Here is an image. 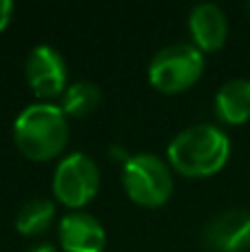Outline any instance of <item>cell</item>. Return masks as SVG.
Instances as JSON below:
<instances>
[{"instance_id": "obj_7", "label": "cell", "mask_w": 250, "mask_h": 252, "mask_svg": "<svg viewBox=\"0 0 250 252\" xmlns=\"http://www.w3.org/2000/svg\"><path fill=\"white\" fill-rule=\"evenodd\" d=\"M202 244L211 252H248L250 213L244 208H228L217 213L202 228Z\"/></svg>"}, {"instance_id": "obj_15", "label": "cell", "mask_w": 250, "mask_h": 252, "mask_svg": "<svg viewBox=\"0 0 250 252\" xmlns=\"http://www.w3.org/2000/svg\"><path fill=\"white\" fill-rule=\"evenodd\" d=\"M246 13H248V18H250V2L246 4Z\"/></svg>"}, {"instance_id": "obj_10", "label": "cell", "mask_w": 250, "mask_h": 252, "mask_svg": "<svg viewBox=\"0 0 250 252\" xmlns=\"http://www.w3.org/2000/svg\"><path fill=\"white\" fill-rule=\"evenodd\" d=\"M215 113L224 124L239 126L250 120V80L233 78L215 95Z\"/></svg>"}, {"instance_id": "obj_3", "label": "cell", "mask_w": 250, "mask_h": 252, "mask_svg": "<svg viewBox=\"0 0 250 252\" xmlns=\"http://www.w3.org/2000/svg\"><path fill=\"white\" fill-rule=\"evenodd\" d=\"M204 53L195 44L175 42L159 49L149 62V82L159 93H184L204 73Z\"/></svg>"}, {"instance_id": "obj_8", "label": "cell", "mask_w": 250, "mask_h": 252, "mask_svg": "<svg viewBox=\"0 0 250 252\" xmlns=\"http://www.w3.org/2000/svg\"><path fill=\"white\" fill-rule=\"evenodd\" d=\"M58 244L64 252H104L106 230L93 215L73 210L58 223Z\"/></svg>"}, {"instance_id": "obj_1", "label": "cell", "mask_w": 250, "mask_h": 252, "mask_svg": "<svg viewBox=\"0 0 250 252\" xmlns=\"http://www.w3.org/2000/svg\"><path fill=\"white\" fill-rule=\"evenodd\" d=\"M168 164L184 177H211L230 157V139L215 124H195L168 144Z\"/></svg>"}, {"instance_id": "obj_9", "label": "cell", "mask_w": 250, "mask_h": 252, "mask_svg": "<svg viewBox=\"0 0 250 252\" xmlns=\"http://www.w3.org/2000/svg\"><path fill=\"white\" fill-rule=\"evenodd\" d=\"M188 31L199 51H219L228 40V18L215 2L195 4L188 13Z\"/></svg>"}, {"instance_id": "obj_12", "label": "cell", "mask_w": 250, "mask_h": 252, "mask_svg": "<svg viewBox=\"0 0 250 252\" xmlns=\"http://www.w3.org/2000/svg\"><path fill=\"white\" fill-rule=\"evenodd\" d=\"M102 102V89L95 82L89 80H80L66 87L62 93L60 109L64 111L66 118H87L100 106Z\"/></svg>"}, {"instance_id": "obj_2", "label": "cell", "mask_w": 250, "mask_h": 252, "mask_svg": "<svg viewBox=\"0 0 250 252\" xmlns=\"http://www.w3.org/2000/svg\"><path fill=\"white\" fill-rule=\"evenodd\" d=\"M69 118L51 102L29 104L13 122V142L31 161L56 159L69 142Z\"/></svg>"}, {"instance_id": "obj_4", "label": "cell", "mask_w": 250, "mask_h": 252, "mask_svg": "<svg viewBox=\"0 0 250 252\" xmlns=\"http://www.w3.org/2000/svg\"><path fill=\"white\" fill-rule=\"evenodd\" d=\"M122 186L137 206L159 208L173 195V170L153 153L131 155L122 166Z\"/></svg>"}, {"instance_id": "obj_6", "label": "cell", "mask_w": 250, "mask_h": 252, "mask_svg": "<svg viewBox=\"0 0 250 252\" xmlns=\"http://www.w3.org/2000/svg\"><path fill=\"white\" fill-rule=\"evenodd\" d=\"M25 78L31 91L42 100H51L66 91V62L49 44H38L25 60Z\"/></svg>"}, {"instance_id": "obj_14", "label": "cell", "mask_w": 250, "mask_h": 252, "mask_svg": "<svg viewBox=\"0 0 250 252\" xmlns=\"http://www.w3.org/2000/svg\"><path fill=\"white\" fill-rule=\"evenodd\" d=\"M25 252H58V248L53 244H47V241H42V244H33L29 246Z\"/></svg>"}, {"instance_id": "obj_5", "label": "cell", "mask_w": 250, "mask_h": 252, "mask_svg": "<svg viewBox=\"0 0 250 252\" xmlns=\"http://www.w3.org/2000/svg\"><path fill=\"white\" fill-rule=\"evenodd\" d=\"M51 186L60 204L78 210L93 201L100 190V168L84 153H71L58 161Z\"/></svg>"}, {"instance_id": "obj_13", "label": "cell", "mask_w": 250, "mask_h": 252, "mask_svg": "<svg viewBox=\"0 0 250 252\" xmlns=\"http://www.w3.org/2000/svg\"><path fill=\"white\" fill-rule=\"evenodd\" d=\"M13 16V2L11 0H0V31L7 29V25L11 22Z\"/></svg>"}, {"instance_id": "obj_11", "label": "cell", "mask_w": 250, "mask_h": 252, "mask_svg": "<svg viewBox=\"0 0 250 252\" xmlns=\"http://www.w3.org/2000/svg\"><path fill=\"white\" fill-rule=\"evenodd\" d=\"M56 204L51 199H29L16 215V230L25 237H42L56 221Z\"/></svg>"}]
</instances>
